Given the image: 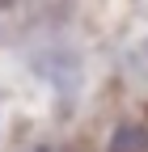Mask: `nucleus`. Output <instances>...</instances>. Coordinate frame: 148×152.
<instances>
[{"mask_svg": "<svg viewBox=\"0 0 148 152\" xmlns=\"http://www.w3.org/2000/svg\"><path fill=\"white\" fill-rule=\"evenodd\" d=\"M110 152H148V131L140 123H123L110 140Z\"/></svg>", "mask_w": 148, "mask_h": 152, "instance_id": "obj_1", "label": "nucleus"}]
</instances>
